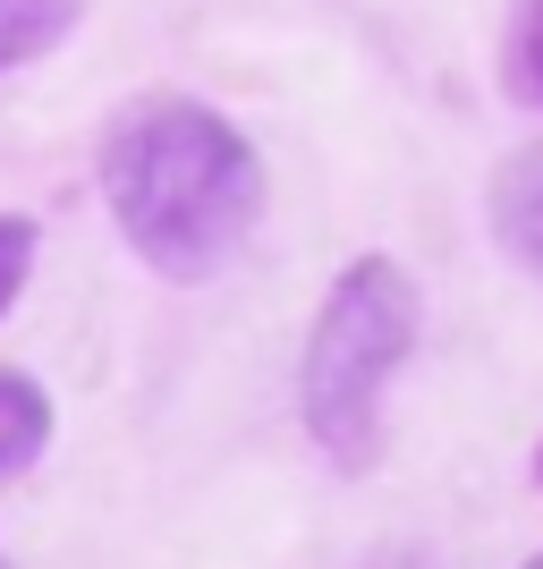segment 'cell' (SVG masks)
I'll use <instances>...</instances> for the list:
<instances>
[{
  "mask_svg": "<svg viewBox=\"0 0 543 569\" xmlns=\"http://www.w3.org/2000/svg\"><path fill=\"white\" fill-rule=\"evenodd\" d=\"M102 204L162 281H213L263 221V162L213 102L144 94L102 137Z\"/></svg>",
  "mask_w": 543,
  "mask_h": 569,
  "instance_id": "6da1fadb",
  "label": "cell"
},
{
  "mask_svg": "<svg viewBox=\"0 0 543 569\" xmlns=\"http://www.w3.org/2000/svg\"><path fill=\"white\" fill-rule=\"evenodd\" d=\"M416 349V281L391 256H356L331 281L323 315L306 332V366H298V408L306 433L340 468H374L382 451V400L391 375Z\"/></svg>",
  "mask_w": 543,
  "mask_h": 569,
  "instance_id": "7a4b0ae2",
  "label": "cell"
},
{
  "mask_svg": "<svg viewBox=\"0 0 543 569\" xmlns=\"http://www.w3.org/2000/svg\"><path fill=\"white\" fill-rule=\"evenodd\" d=\"M493 238L526 281H543V144H519L493 170Z\"/></svg>",
  "mask_w": 543,
  "mask_h": 569,
  "instance_id": "3957f363",
  "label": "cell"
},
{
  "mask_svg": "<svg viewBox=\"0 0 543 569\" xmlns=\"http://www.w3.org/2000/svg\"><path fill=\"white\" fill-rule=\"evenodd\" d=\"M43 442H51V400H43V382L18 375V366H0V485L34 468V459H43Z\"/></svg>",
  "mask_w": 543,
  "mask_h": 569,
  "instance_id": "277c9868",
  "label": "cell"
},
{
  "mask_svg": "<svg viewBox=\"0 0 543 569\" xmlns=\"http://www.w3.org/2000/svg\"><path fill=\"white\" fill-rule=\"evenodd\" d=\"M77 18H86V0H0V77L60 51Z\"/></svg>",
  "mask_w": 543,
  "mask_h": 569,
  "instance_id": "5b68a950",
  "label": "cell"
},
{
  "mask_svg": "<svg viewBox=\"0 0 543 569\" xmlns=\"http://www.w3.org/2000/svg\"><path fill=\"white\" fill-rule=\"evenodd\" d=\"M501 77L526 111H543V0H519L510 9V43H501Z\"/></svg>",
  "mask_w": 543,
  "mask_h": 569,
  "instance_id": "8992f818",
  "label": "cell"
},
{
  "mask_svg": "<svg viewBox=\"0 0 543 569\" xmlns=\"http://www.w3.org/2000/svg\"><path fill=\"white\" fill-rule=\"evenodd\" d=\"M26 272H34V221H26V213H0V315L18 307Z\"/></svg>",
  "mask_w": 543,
  "mask_h": 569,
  "instance_id": "52a82bcc",
  "label": "cell"
},
{
  "mask_svg": "<svg viewBox=\"0 0 543 569\" xmlns=\"http://www.w3.org/2000/svg\"><path fill=\"white\" fill-rule=\"evenodd\" d=\"M535 485H543V451H535Z\"/></svg>",
  "mask_w": 543,
  "mask_h": 569,
  "instance_id": "ba28073f",
  "label": "cell"
},
{
  "mask_svg": "<svg viewBox=\"0 0 543 569\" xmlns=\"http://www.w3.org/2000/svg\"><path fill=\"white\" fill-rule=\"evenodd\" d=\"M519 569H543V552H535V561H519Z\"/></svg>",
  "mask_w": 543,
  "mask_h": 569,
  "instance_id": "9c48e42d",
  "label": "cell"
},
{
  "mask_svg": "<svg viewBox=\"0 0 543 569\" xmlns=\"http://www.w3.org/2000/svg\"><path fill=\"white\" fill-rule=\"evenodd\" d=\"M0 569H18V561H0Z\"/></svg>",
  "mask_w": 543,
  "mask_h": 569,
  "instance_id": "30bf717a",
  "label": "cell"
}]
</instances>
